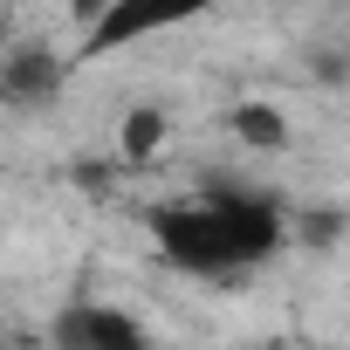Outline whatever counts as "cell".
<instances>
[{"label": "cell", "mask_w": 350, "mask_h": 350, "mask_svg": "<svg viewBox=\"0 0 350 350\" xmlns=\"http://www.w3.org/2000/svg\"><path fill=\"white\" fill-rule=\"evenodd\" d=\"M213 14V0H96V14L83 28V42L69 49V69H90L117 49H137L151 35H172V28H193Z\"/></svg>", "instance_id": "2"}, {"label": "cell", "mask_w": 350, "mask_h": 350, "mask_svg": "<svg viewBox=\"0 0 350 350\" xmlns=\"http://www.w3.org/2000/svg\"><path fill=\"white\" fill-rule=\"evenodd\" d=\"M227 137H234L241 151L275 158V151H288V144H295V124H288V110H282V103H268V96H241V103L227 110Z\"/></svg>", "instance_id": "5"}, {"label": "cell", "mask_w": 350, "mask_h": 350, "mask_svg": "<svg viewBox=\"0 0 350 350\" xmlns=\"http://www.w3.org/2000/svg\"><path fill=\"white\" fill-rule=\"evenodd\" d=\"M151 247L186 275H241L288 247V206L268 193H186L144 206Z\"/></svg>", "instance_id": "1"}, {"label": "cell", "mask_w": 350, "mask_h": 350, "mask_svg": "<svg viewBox=\"0 0 350 350\" xmlns=\"http://www.w3.org/2000/svg\"><path fill=\"white\" fill-rule=\"evenodd\" d=\"M8 42H14V21H8V14H0V55H8Z\"/></svg>", "instance_id": "7"}, {"label": "cell", "mask_w": 350, "mask_h": 350, "mask_svg": "<svg viewBox=\"0 0 350 350\" xmlns=\"http://www.w3.org/2000/svg\"><path fill=\"white\" fill-rule=\"evenodd\" d=\"M165 144H172V117H165L158 103H131V110L117 117V131H110V151H117V165H131V172L158 165Z\"/></svg>", "instance_id": "6"}, {"label": "cell", "mask_w": 350, "mask_h": 350, "mask_svg": "<svg viewBox=\"0 0 350 350\" xmlns=\"http://www.w3.org/2000/svg\"><path fill=\"white\" fill-rule=\"evenodd\" d=\"M49 350H151V329L117 302H76L49 323Z\"/></svg>", "instance_id": "4"}, {"label": "cell", "mask_w": 350, "mask_h": 350, "mask_svg": "<svg viewBox=\"0 0 350 350\" xmlns=\"http://www.w3.org/2000/svg\"><path fill=\"white\" fill-rule=\"evenodd\" d=\"M69 90V49L55 42H8V55H0V110H55Z\"/></svg>", "instance_id": "3"}]
</instances>
